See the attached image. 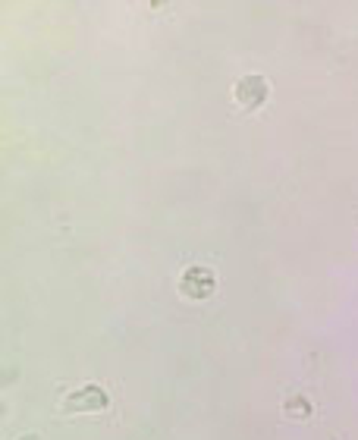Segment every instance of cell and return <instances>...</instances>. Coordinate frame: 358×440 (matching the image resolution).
<instances>
[{
  "label": "cell",
  "mask_w": 358,
  "mask_h": 440,
  "mask_svg": "<svg viewBox=\"0 0 358 440\" xmlns=\"http://www.w3.org/2000/svg\"><path fill=\"white\" fill-rule=\"evenodd\" d=\"M264 92H267V85H264V79H258V76L242 79L239 88H236V94L245 101V104H258V101L264 98Z\"/></svg>",
  "instance_id": "6da1fadb"
}]
</instances>
